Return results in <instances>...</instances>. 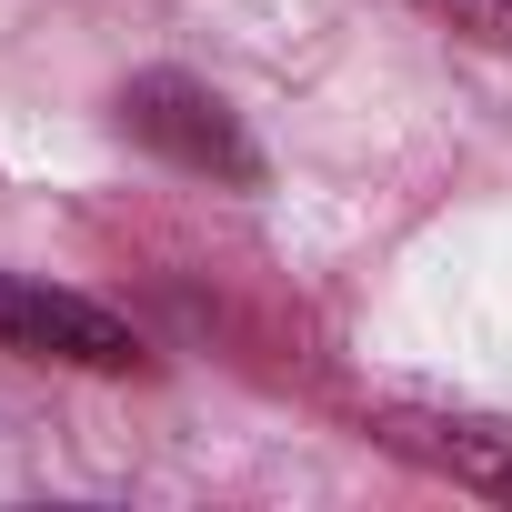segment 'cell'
<instances>
[{
    "label": "cell",
    "instance_id": "3957f363",
    "mask_svg": "<svg viewBox=\"0 0 512 512\" xmlns=\"http://www.w3.org/2000/svg\"><path fill=\"white\" fill-rule=\"evenodd\" d=\"M372 442L442 472L452 492L512 502V422H472V412H372Z\"/></svg>",
    "mask_w": 512,
    "mask_h": 512
},
{
    "label": "cell",
    "instance_id": "277c9868",
    "mask_svg": "<svg viewBox=\"0 0 512 512\" xmlns=\"http://www.w3.org/2000/svg\"><path fill=\"white\" fill-rule=\"evenodd\" d=\"M412 11H432V21H442V31H462V41L512 51V0H412Z\"/></svg>",
    "mask_w": 512,
    "mask_h": 512
},
{
    "label": "cell",
    "instance_id": "7a4b0ae2",
    "mask_svg": "<svg viewBox=\"0 0 512 512\" xmlns=\"http://www.w3.org/2000/svg\"><path fill=\"white\" fill-rule=\"evenodd\" d=\"M0 352H31V362H71V372H141V332L91 302L61 292L41 272H0Z\"/></svg>",
    "mask_w": 512,
    "mask_h": 512
},
{
    "label": "cell",
    "instance_id": "6da1fadb",
    "mask_svg": "<svg viewBox=\"0 0 512 512\" xmlns=\"http://www.w3.org/2000/svg\"><path fill=\"white\" fill-rule=\"evenodd\" d=\"M121 121H131V141H151L161 161H181V171H201V181H231V191L262 181V151H251L241 111H231L211 81H191V71H141V81H121Z\"/></svg>",
    "mask_w": 512,
    "mask_h": 512
}]
</instances>
